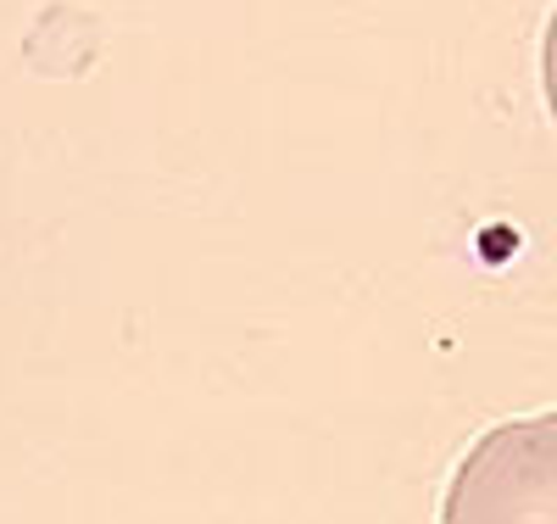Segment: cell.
Listing matches in <instances>:
<instances>
[{"mask_svg": "<svg viewBox=\"0 0 557 524\" xmlns=\"http://www.w3.org/2000/svg\"><path fill=\"white\" fill-rule=\"evenodd\" d=\"M441 513L451 524H557V407L480 436L457 463Z\"/></svg>", "mask_w": 557, "mask_h": 524, "instance_id": "1", "label": "cell"}, {"mask_svg": "<svg viewBox=\"0 0 557 524\" xmlns=\"http://www.w3.org/2000/svg\"><path fill=\"white\" fill-rule=\"evenodd\" d=\"M541 89H546V112L557 123V7H552L546 34H541Z\"/></svg>", "mask_w": 557, "mask_h": 524, "instance_id": "2", "label": "cell"}]
</instances>
